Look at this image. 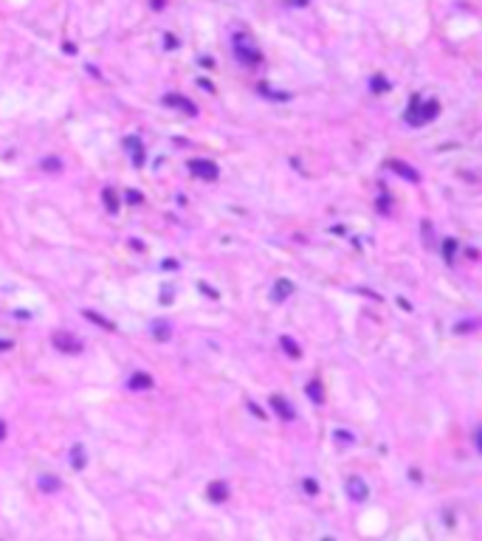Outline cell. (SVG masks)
<instances>
[{"mask_svg":"<svg viewBox=\"0 0 482 541\" xmlns=\"http://www.w3.org/2000/svg\"><path fill=\"white\" fill-rule=\"evenodd\" d=\"M234 57L240 62H246V65H260L263 62V54L257 51V45L246 34H234Z\"/></svg>","mask_w":482,"mask_h":541,"instance_id":"1","label":"cell"},{"mask_svg":"<svg viewBox=\"0 0 482 541\" xmlns=\"http://www.w3.org/2000/svg\"><path fill=\"white\" fill-rule=\"evenodd\" d=\"M189 172L203 178V181H217L220 169L211 161H206V158H195V161H189Z\"/></svg>","mask_w":482,"mask_h":541,"instance_id":"2","label":"cell"},{"mask_svg":"<svg viewBox=\"0 0 482 541\" xmlns=\"http://www.w3.org/2000/svg\"><path fill=\"white\" fill-rule=\"evenodd\" d=\"M344 490H347V496H350L352 502H364V499L369 496L367 482L361 479V476H350V479L344 482Z\"/></svg>","mask_w":482,"mask_h":541,"instance_id":"3","label":"cell"},{"mask_svg":"<svg viewBox=\"0 0 482 541\" xmlns=\"http://www.w3.org/2000/svg\"><path fill=\"white\" fill-rule=\"evenodd\" d=\"M51 341H54V347L62 349V352H79L82 349V344L73 336H68V333H57V336H51Z\"/></svg>","mask_w":482,"mask_h":541,"instance_id":"4","label":"cell"},{"mask_svg":"<svg viewBox=\"0 0 482 541\" xmlns=\"http://www.w3.org/2000/svg\"><path fill=\"white\" fill-rule=\"evenodd\" d=\"M164 105H167V107H181V110H184V113H189V116L198 113V107H195L189 99L178 96V93H169V96H164Z\"/></svg>","mask_w":482,"mask_h":541,"instance_id":"5","label":"cell"},{"mask_svg":"<svg viewBox=\"0 0 482 541\" xmlns=\"http://www.w3.org/2000/svg\"><path fill=\"white\" fill-rule=\"evenodd\" d=\"M271 406H274V411H276L279 417H285V420H293V417H296V411L290 409V403L285 401V398H279V395H274V398H271Z\"/></svg>","mask_w":482,"mask_h":541,"instance_id":"6","label":"cell"},{"mask_svg":"<svg viewBox=\"0 0 482 541\" xmlns=\"http://www.w3.org/2000/svg\"><path fill=\"white\" fill-rule=\"evenodd\" d=\"M389 169L398 175H404L406 181H412V184H417L420 181V175H417V169H412V166H406L404 161H389Z\"/></svg>","mask_w":482,"mask_h":541,"instance_id":"7","label":"cell"},{"mask_svg":"<svg viewBox=\"0 0 482 541\" xmlns=\"http://www.w3.org/2000/svg\"><path fill=\"white\" fill-rule=\"evenodd\" d=\"M437 113H440V105H437V102H426V105L420 102V113H417V124H426V122H431V119H434Z\"/></svg>","mask_w":482,"mask_h":541,"instance_id":"8","label":"cell"},{"mask_svg":"<svg viewBox=\"0 0 482 541\" xmlns=\"http://www.w3.org/2000/svg\"><path fill=\"white\" fill-rule=\"evenodd\" d=\"M209 499L211 502H226L228 499V485L226 482H211L209 485Z\"/></svg>","mask_w":482,"mask_h":541,"instance_id":"9","label":"cell"},{"mask_svg":"<svg viewBox=\"0 0 482 541\" xmlns=\"http://www.w3.org/2000/svg\"><path fill=\"white\" fill-rule=\"evenodd\" d=\"M70 465H73L76 471H82V468L88 465V457H85V448H82V445H73V448H70Z\"/></svg>","mask_w":482,"mask_h":541,"instance_id":"10","label":"cell"},{"mask_svg":"<svg viewBox=\"0 0 482 541\" xmlns=\"http://www.w3.org/2000/svg\"><path fill=\"white\" fill-rule=\"evenodd\" d=\"M290 293H293V282H288V279H279L276 285H274V299H276V302H282V299H288Z\"/></svg>","mask_w":482,"mask_h":541,"instance_id":"11","label":"cell"},{"mask_svg":"<svg viewBox=\"0 0 482 541\" xmlns=\"http://www.w3.org/2000/svg\"><path fill=\"white\" fill-rule=\"evenodd\" d=\"M124 144H127V147L133 149V164H136V166L144 164V149H141V141L136 138V135H133V138H127Z\"/></svg>","mask_w":482,"mask_h":541,"instance_id":"12","label":"cell"},{"mask_svg":"<svg viewBox=\"0 0 482 541\" xmlns=\"http://www.w3.org/2000/svg\"><path fill=\"white\" fill-rule=\"evenodd\" d=\"M60 488H62V482L57 479V476H48V473L40 476V490H43V493H54V490H60Z\"/></svg>","mask_w":482,"mask_h":541,"instance_id":"13","label":"cell"},{"mask_svg":"<svg viewBox=\"0 0 482 541\" xmlns=\"http://www.w3.org/2000/svg\"><path fill=\"white\" fill-rule=\"evenodd\" d=\"M149 386H152V378L144 375V372H136V375L130 378V389H136V392H138V389H149Z\"/></svg>","mask_w":482,"mask_h":541,"instance_id":"14","label":"cell"},{"mask_svg":"<svg viewBox=\"0 0 482 541\" xmlns=\"http://www.w3.org/2000/svg\"><path fill=\"white\" fill-rule=\"evenodd\" d=\"M307 398L313 403H325V392H322V384L319 381H310L307 384Z\"/></svg>","mask_w":482,"mask_h":541,"instance_id":"15","label":"cell"},{"mask_svg":"<svg viewBox=\"0 0 482 541\" xmlns=\"http://www.w3.org/2000/svg\"><path fill=\"white\" fill-rule=\"evenodd\" d=\"M279 344H282V349H285V352H288L290 358H299V355H302V349H299L296 344H293V338H290V336H282Z\"/></svg>","mask_w":482,"mask_h":541,"instance_id":"16","label":"cell"},{"mask_svg":"<svg viewBox=\"0 0 482 541\" xmlns=\"http://www.w3.org/2000/svg\"><path fill=\"white\" fill-rule=\"evenodd\" d=\"M369 87H372L375 93H386V90H389V82H386L384 76H372L369 79Z\"/></svg>","mask_w":482,"mask_h":541,"instance_id":"17","label":"cell"},{"mask_svg":"<svg viewBox=\"0 0 482 541\" xmlns=\"http://www.w3.org/2000/svg\"><path fill=\"white\" fill-rule=\"evenodd\" d=\"M454 251H457L454 240H443V257H446V262H454Z\"/></svg>","mask_w":482,"mask_h":541,"instance_id":"18","label":"cell"},{"mask_svg":"<svg viewBox=\"0 0 482 541\" xmlns=\"http://www.w3.org/2000/svg\"><path fill=\"white\" fill-rule=\"evenodd\" d=\"M263 96H268V99H288V93H279V90H274V87H268V85H260L257 87Z\"/></svg>","mask_w":482,"mask_h":541,"instance_id":"19","label":"cell"},{"mask_svg":"<svg viewBox=\"0 0 482 541\" xmlns=\"http://www.w3.org/2000/svg\"><path fill=\"white\" fill-rule=\"evenodd\" d=\"M85 316H88V319H90L93 324H102V327H107V330H113V324L107 322V319H102L99 313H93V310H85Z\"/></svg>","mask_w":482,"mask_h":541,"instance_id":"20","label":"cell"},{"mask_svg":"<svg viewBox=\"0 0 482 541\" xmlns=\"http://www.w3.org/2000/svg\"><path fill=\"white\" fill-rule=\"evenodd\" d=\"M105 203H107V209H110V211L119 209V201H116V192H113V189H105Z\"/></svg>","mask_w":482,"mask_h":541,"instance_id":"21","label":"cell"},{"mask_svg":"<svg viewBox=\"0 0 482 541\" xmlns=\"http://www.w3.org/2000/svg\"><path fill=\"white\" fill-rule=\"evenodd\" d=\"M124 198H127V201H130L133 206H138V203H144V195H141V192H136V189H130V192L124 195Z\"/></svg>","mask_w":482,"mask_h":541,"instance_id":"22","label":"cell"},{"mask_svg":"<svg viewBox=\"0 0 482 541\" xmlns=\"http://www.w3.org/2000/svg\"><path fill=\"white\" fill-rule=\"evenodd\" d=\"M155 338H158V341H167V338H169V327H164V324H155Z\"/></svg>","mask_w":482,"mask_h":541,"instance_id":"23","label":"cell"},{"mask_svg":"<svg viewBox=\"0 0 482 541\" xmlns=\"http://www.w3.org/2000/svg\"><path fill=\"white\" fill-rule=\"evenodd\" d=\"M43 166L48 169V172H51V169H62V164H60V161H57L54 155H48V158H45V161H43Z\"/></svg>","mask_w":482,"mask_h":541,"instance_id":"24","label":"cell"},{"mask_svg":"<svg viewBox=\"0 0 482 541\" xmlns=\"http://www.w3.org/2000/svg\"><path fill=\"white\" fill-rule=\"evenodd\" d=\"M336 443H339V445H344V443L350 445V443H352V434H344V431H336Z\"/></svg>","mask_w":482,"mask_h":541,"instance_id":"25","label":"cell"},{"mask_svg":"<svg viewBox=\"0 0 482 541\" xmlns=\"http://www.w3.org/2000/svg\"><path fill=\"white\" fill-rule=\"evenodd\" d=\"M201 290H203V293H206V296L217 299V290H214V288H209V285H201Z\"/></svg>","mask_w":482,"mask_h":541,"instance_id":"26","label":"cell"},{"mask_svg":"<svg viewBox=\"0 0 482 541\" xmlns=\"http://www.w3.org/2000/svg\"><path fill=\"white\" fill-rule=\"evenodd\" d=\"M198 85H201L203 90H209V93H211V90H214V85H211V82H206V79H198Z\"/></svg>","mask_w":482,"mask_h":541,"instance_id":"27","label":"cell"},{"mask_svg":"<svg viewBox=\"0 0 482 541\" xmlns=\"http://www.w3.org/2000/svg\"><path fill=\"white\" fill-rule=\"evenodd\" d=\"M201 65H203V68H214V60H209V57H201Z\"/></svg>","mask_w":482,"mask_h":541,"instance_id":"28","label":"cell"},{"mask_svg":"<svg viewBox=\"0 0 482 541\" xmlns=\"http://www.w3.org/2000/svg\"><path fill=\"white\" fill-rule=\"evenodd\" d=\"M251 411H254L257 417H265V411H263V409H260V406H257V403H251Z\"/></svg>","mask_w":482,"mask_h":541,"instance_id":"29","label":"cell"},{"mask_svg":"<svg viewBox=\"0 0 482 541\" xmlns=\"http://www.w3.org/2000/svg\"><path fill=\"white\" fill-rule=\"evenodd\" d=\"M305 488H307V493H316V482H310V479H305Z\"/></svg>","mask_w":482,"mask_h":541,"instance_id":"30","label":"cell"},{"mask_svg":"<svg viewBox=\"0 0 482 541\" xmlns=\"http://www.w3.org/2000/svg\"><path fill=\"white\" fill-rule=\"evenodd\" d=\"M164 43H167V48H178V45H175V37H164Z\"/></svg>","mask_w":482,"mask_h":541,"instance_id":"31","label":"cell"},{"mask_svg":"<svg viewBox=\"0 0 482 541\" xmlns=\"http://www.w3.org/2000/svg\"><path fill=\"white\" fill-rule=\"evenodd\" d=\"M152 9H164V0H152Z\"/></svg>","mask_w":482,"mask_h":541,"instance_id":"32","label":"cell"},{"mask_svg":"<svg viewBox=\"0 0 482 541\" xmlns=\"http://www.w3.org/2000/svg\"><path fill=\"white\" fill-rule=\"evenodd\" d=\"M3 437H6V423L0 420V440H3Z\"/></svg>","mask_w":482,"mask_h":541,"instance_id":"33","label":"cell"},{"mask_svg":"<svg viewBox=\"0 0 482 541\" xmlns=\"http://www.w3.org/2000/svg\"><path fill=\"white\" fill-rule=\"evenodd\" d=\"M9 347H11L9 341H0V349H9Z\"/></svg>","mask_w":482,"mask_h":541,"instance_id":"34","label":"cell"}]
</instances>
